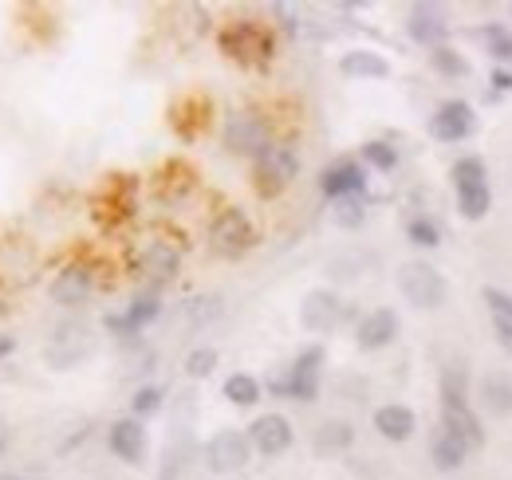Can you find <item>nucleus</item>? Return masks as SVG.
Segmentation results:
<instances>
[{
  "mask_svg": "<svg viewBox=\"0 0 512 480\" xmlns=\"http://www.w3.org/2000/svg\"><path fill=\"white\" fill-rule=\"evenodd\" d=\"M320 366H323V347H308L300 351L296 362L288 366L284 378H272L268 390L272 394H284V398H296V402H316L320 398Z\"/></svg>",
  "mask_w": 512,
  "mask_h": 480,
  "instance_id": "nucleus-2",
  "label": "nucleus"
},
{
  "mask_svg": "<svg viewBox=\"0 0 512 480\" xmlns=\"http://www.w3.org/2000/svg\"><path fill=\"white\" fill-rule=\"evenodd\" d=\"M410 36L422 44V48H446V36H449V24L442 20V12L438 8H414L410 12Z\"/></svg>",
  "mask_w": 512,
  "mask_h": 480,
  "instance_id": "nucleus-14",
  "label": "nucleus"
},
{
  "mask_svg": "<svg viewBox=\"0 0 512 480\" xmlns=\"http://www.w3.org/2000/svg\"><path fill=\"white\" fill-rule=\"evenodd\" d=\"M87 296H91V272L83 264H71V268H64L52 280V300L60 303V307H75V303H83Z\"/></svg>",
  "mask_w": 512,
  "mask_h": 480,
  "instance_id": "nucleus-17",
  "label": "nucleus"
},
{
  "mask_svg": "<svg viewBox=\"0 0 512 480\" xmlns=\"http://www.w3.org/2000/svg\"><path fill=\"white\" fill-rule=\"evenodd\" d=\"M442 429L453 433L469 453L485 445V425L477 418V410L469 402H457V398H442Z\"/></svg>",
  "mask_w": 512,
  "mask_h": 480,
  "instance_id": "nucleus-6",
  "label": "nucleus"
},
{
  "mask_svg": "<svg viewBox=\"0 0 512 480\" xmlns=\"http://www.w3.org/2000/svg\"><path fill=\"white\" fill-rule=\"evenodd\" d=\"M398 339V315L390 311V307H375V311H367L363 319H359V327H355V343H359V351H383Z\"/></svg>",
  "mask_w": 512,
  "mask_h": 480,
  "instance_id": "nucleus-10",
  "label": "nucleus"
},
{
  "mask_svg": "<svg viewBox=\"0 0 512 480\" xmlns=\"http://www.w3.org/2000/svg\"><path fill=\"white\" fill-rule=\"evenodd\" d=\"M351 441H355V429L347 421H323L316 429V453H343L351 449Z\"/></svg>",
  "mask_w": 512,
  "mask_h": 480,
  "instance_id": "nucleus-23",
  "label": "nucleus"
},
{
  "mask_svg": "<svg viewBox=\"0 0 512 480\" xmlns=\"http://www.w3.org/2000/svg\"><path fill=\"white\" fill-rule=\"evenodd\" d=\"M481 402H485V410H493V414H512V378L505 370H489L485 378H481Z\"/></svg>",
  "mask_w": 512,
  "mask_h": 480,
  "instance_id": "nucleus-21",
  "label": "nucleus"
},
{
  "mask_svg": "<svg viewBox=\"0 0 512 480\" xmlns=\"http://www.w3.org/2000/svg\"><path fill=\"white\" fill-rule=\"evenodd\" d=\"M292 421L284 418V414H264V418H256L249 425V441H253L256 453H264V457H280V453H288L292 449Z\"/></svg>",
  "mask_w": 512,
  "mask_h": 480,
  "instance_id": "nucleus-8",
  "label": "nucleus"
},
{
  "mask_svg": "<svg viewBox=\"0 0 512 480\" xmlns=\"http://www.w3.org/2000/svg\"><path fill=\"white\" fill-rule=\"evenodd\" d=\"M107 445H111V453H115L119 461L138 465V461H142V453H146V429H142V421L138 418L115 421V425H111V433H107Z\"/></svg>",
  "mask_w": 512,
  "mask_h": 480,
  "instance_id": "nucleus-13",
  "label": "nucleus"
},
{
  "mask_svg": "<svg viewBox=\"0 0 512 480\" xmlns=\"http://www.w3.org/2000/svg\"><path fill=\"white\" fill-rule=\"evenodd\" d=\"M209 244H213L217 256H229V260H233V256H245L256 244L253 221H249L241 209H225V213L213 221V229H209Z\"/></svg>",
  "mask_w": 512,
  "mask_h": 480,
  "instance_id": "nucleus-4",
  "label": "nucleus"
},
{
  "mask_svg": "<svg viewBox=\"0 0 512 480\" xmlns=\"http://www.w3.org/2000/svg\"><path fill=\"white\" fill-rule=\"evenodd\" d=\"M296 174H300V158H296L292 146L268 142V146L256 154V181H260V193H280Z\"/></svg>",
  "mask_w": 512,
  "mask_h": 480,
  "instance_id": "nucleus-5",
  "label": "nucleus"
},
{
  "mask_svg": "<svg viewBox=\"0 0 512 480\" xmlns=\"http://www.w3.org/2000/svg\"><path fill=\"white\" fill-rule=\"evenodd\" d=\"M339 319H343V300H339L335 292H327V288L308 292L304 303H300V323H304V331H312V335L335 331Z\"/></svg>",
  "mask_w": 512,
  "mask_h": 480,
  "instance_id": "nucleus-7",
  "label": "nucleus"
},
{
  "mask_svg": "<svg viewBox=\"0 0 512 480\" xmlns=\"http://www.w3.org/2000/svg\"><path fill=\"white\" fill-rule=\"evenodd\" d=\"M363 162L367 166H375V170H383V174H390V170H398V150L390 146V142H367L363 146Z\"/></svg>",
  "mask_w": 512,
  "mask_h": 480,
  "instance_id": "nucleus-26",
  "label": "nucleus"
},
{
  "mask_svg": "<svg viewBox=\"0 0 512 480\" xmlns=\"http://www.w3.org/2000/svg\"><path fill=\"white\" fill-rule=\"evenodd\" d=\"M225 398L237 402V406H253V402H260V382L253 374H229L225 378Z\"/></svg>",
  "mask_w": 512,
  "mask_h": 480,
  "instance_id": "nucleus-25",
  "label": "nucleus"
},
{
  "mask_svg": "<svg viewBox=\"0 0 512 480\" xmlns=\"http://www.w3.org/2000/svg\"><path fill=\"white\" fill-rule=\"evenodd\" d=\"M162 406V390L158 386H142L134 398H130V410H134V418H146V414H154Z\"/></svg>",
  "mask_w": 512,
  "mask_h": 480,
  "instance_id": "nucleus-32",
  "label": "nucleus"
},
{
  "mask_svg": "<svg viewBox=\"0 0 512 480\" xmlns=\"http://www.w3.org/2000/svg\"><path fill=\"white\" fill-rule=\"evenodd\" d=\"M457 209H461L465 221H481V217L493 209L489 185H465V189H457Z\"/></svg>",
  "mask_w": 512,
  "mask_h": 480,
  "instance_id": "nucleus-24",
  "label": "nucleus"
},
{
  "mask_svg": "<svg viewBox=\"0 0 512 480\" xmlns=\"http://www.w3.org/2000/svg\"><path fill=\"white\" fill-rule=\"evenodd\" d=\"M375 429L383 433L386 441H410L414 437V429H418V418H414V410L410 406H383V410H375Z\"/></svg>",
  "mask_w": 512,
  "mask_h": 480,
  "instance_id": "nucleus-18",
  "label": "nucleus"
},
{
  "mask_svg": "<svg viewBox=\"0 0 512 480\" xmlns=\"http://www.w3.org/2000/svg\"><path fill=\"white\" fill-rule=\"evenodd\" d=\"M335 221H339L343 229H359V225L367 221L363 197H343V201H335Z\"/></svg>",
  "mask_w": 512,
  "mask_h": 480,
  "instance_id": "nucleus-28",
  "label": "nucleus"
},
{
  "mask_svg": "<svg viewBox=\"0 0 512 480\" xmlns=\"http://www.w3.org/2000/svg\"><path fill=\"white\" fill-rule=\"evenodd\" d=\"M481 36L489 40V56H497V60H512V36L505 32V28H485Z\"/></svg>",
  "mask_w": 512,
  "mask_h": 480,
  "instance_id": "nucleus-33",
  "label": "nucleus"
},
{
  "mask_svg": "<svg viewBox=\"0 0 512 480\" xmlns=\"http://www.w3.org/2000/svg\"><path fill=\"white\" fill-rule=\"evenodd\" d=\"M430 63L442 71V75H449V79H461V75H469V63H465V56L461 52H453V48H434L430 52Z\"/></svg>",
  "mask_w": 512,
  "mask_h": 480,
  "instance_id": "nucleus-27",
  "label": "nucleus"
},
{
  "mask_svg": "<svg viewBox=\"0 0 512 480\" xmlns=\"http://www.w3.org/2000/svg\"><path fill=\"white\" fill-rule=\"evenodd\" d=\"M406 237H410V244H418V248H438L442 244V233H438V225L430 217H414L406 225Z\"/></svg>",
  "mask_w": 512,
  "mask_h": 480,
  "instance_id": "nucleus-29",
  "label": "nucleus"
},
{
  "mask_svg": "<svg viewBox=\"0 0 512 480\" xmlns=\"http://www.w3.org/2000/svg\"><path fill=\"white\" fill-rule=\"evenodd\" d=\"M320 189H323V197H331V201L363 197V189H367V170H363L359 162H335V166L323 170Z\"/></svg>",
  "mask_w": 512,
  "mask_h": 480,
  "instance_id": "nucleus-11",
  "label": "nucleus"
},
{
  "mask_svg": "<svg viewBox=\"0 0 512 480\" xmlns=\"http://www.w3.org/2000/svg\"><path fill=\"white\" fill-rule=\"evenodd\" d=\"M221 48L229 52V56H237V60H245V56H268V32L260 28V24H237V28H229L225 36H221Z\"/></svg>",
  "mask_w": 512,
  "mask_h": 480,
  "instance_id": "nucleus-16",
  "label": "nucleus"
},
{
  "mask_svg": "<svg viewBox=\"0 0 512 480\" xmlns=\"http://www.w3.org/2000/svg\"><path fill=\"white\" fill-rule=\"evenodd\" d=\"M481 300H485V307H489L493 323L512 327V296L509 292H501V288H485V292H481Z\"/></svg>",
  "mask_w": 512,
  "mask_h": 480,
  "instance_id": "nucleus-30",
  "label": "nucleus"
},
{
  "mask_svg": "<svg viewBox=\"0 0 512 480\" xmlns=\"http://www.w3.org/2000/svg\"><path fill=\"white\" fill-rule=\"evenodd\" d=\"M493 335H497V343H501V347L512 355V327H505V323H493Z\"/></svg>",
  "mask_w": 512,
  "mask_h": 480,
  "instance_id": "nucleus-34",
  "label": "nucleus"
},
{
  "mask_svg": "<svg viewBox=\"0 0 512 480\" xmlns=\"http://www.w3.org/2000/svg\"><path fill=\"white\" fill-rule=\"evenodd\" d=\"M473 107L469 103H461V99H449L442 103L434 115H430V134L438 138V142H461V138H469L473 134Z\"/></svg>",
  "mask_w": 512,
  "mask_h": 480,
  "instance_id": "nucleus-9",
  "label": "nucleus"
},
{
  "mask_svg": "<svg viewBox=\"0 0 512 480\" xmlns=\"http://www.w3.org/2000/svg\"><path fill=\"white\" fill-rule=\"evenodd\" d=\"M225 146L233 150V154H260L264 146H268V134H264V122L256 119V115H233L229 126H225Z\"/></svg>",
  "mask_w": 512,
  "mask_h": 480,
  "instance_id": "nucleus-12",
  "label": "nucleus"
},
{
  "mask_svg": "<svg viewBox=\"0 0 512 480\" xmlns=\"http://www.w3.org/2000/svg\"><path fill=\"white\" fill-rule=\"evenodd\" d=\"M0 480H20V477H8V473H4V477H0Z\"/></svg>",
  "mask_w": 512,
  "mask_h": 480,
  "instance_id": "nucleus-38",
  "label": "nucleus"
},
{
  "mask_svg": "<svg viewBox=\"0 0 512 480\" xmlns=\"http://www.w3.org/2000/svg\"><path fill=\"white\" fill-rule=\"evenodd\" d=\"M493 87H497V91H512V75H509V71H493Z\"/></svg>",
  "mask_w": 512,
  "mask_h": 480,
  "instance_id": "nucleus-35",
  "label": "nucleus"
},
{
  "mask_svg": "<svg viewBox=\"0 0 512 480\" xmlns=\"http://www.w3.org/2000/svg\"><path fill=\"white\" fill-rule=\"evenodd\" d=\"M158 311H162L158 296H138L123 315H107V331H115V335H134V331H142L146 323H154Z\"/></svg>",
  "mask_w": 512,
  "mask_h": 480,
  "instance_id": "nucleus-15",
  "label": "nucleus"
},
{
  "mask_svg": "<svg viewBox=\"0 0 512 480\" xmlns=\"http://www.w3.org/2000/svg\"><path fill=\"white\" fill-rule=\"evenodd\" d=\"M213 366H217V351H213V347H197V351L186 355V374H190V378H209Z\"/></svg>",
  "mask_w": 512,
  "mask_h": 480,
  "instance_id": "nucleus-31",
  "label": "nucleus"
},
{
  "mask_svg": "<svg viewBox=\"0 0 512 480\" xmlns=\"http://www.w3.org/2000/svg\"><path fill=\"white\" fill-rule=\"evenodd\" d=\"M249 457H253V441H249V433H241V429H221V433H213L209 437V445H205V465L213 469V473H241L245 465H249Z\"/></svg>",
  "mask_w": 512,
  "mask_h": 480,
  "instance_id": "nucleus-3",
  "label": "nucleus"
},
{
  "mask_svg": "<svg viewBox=\"0 0 512 480\" xmlns=\"http://www.w3.org/2000/svg\"><path fill=\"white\" fill-rule=\"evenodd\" d=\"M430 461H434V469H442V473H453V469H461L465 461H469V449L446 433V429H438L434 437H430Z\"/></svg>",
  "mask_w": 512,
  "mask_h": 480,
  "instance_id": "nucleus-20",
  "label": "nucleus"
},
{
  "mask_svg": "<svg viewBox=\"0 0 512 480\" xmlns=\"http://www.w3.org/2000/svg\"><path fill=\"white\" fill-rule=\"evenodd\" d=\"M339 71L347 79H386L390 75V63L379 56V52H367V48H355L339 60Z\"/></svg>",
  "mask_w": 512,
  "mask_h": 480,
  "instance_id": "nucleus-19",
  "label": "nucleus"
},
{
  "mask_svg": "<svg viewBox=\"0 0 512 480\" xmlns=\"http://www.w3.org/2000/svg\"><path fill=\"white\" fill-rule=\"evenodd\" d=\"M142 264H146V272H150L154 280H170L182 260H178V248H170L166 240H154V244L146 248V256H142Z\"/></svg>",
  "mask_w": 512,
  "mask_h": 480,
  "instance_id": "nucleus-22",
  "label": "nucleus"
},
{
  "mask_svg": "<svg viewBox=\"0 0 512 480\" xmlns=\"http://www.w3.org/2000/svg\"><path fill=\"white\" fill-rule=\"evenodd\" d=\"M394 280H398L402 300L422 307V311H434V307H442V303L449 300L446 276H442L434 264H426V260H406Z\"/></svg>",
  "mask_w": 512,
  "mask_h": 480,
  "instance_id": "nucleus-1",
  "label": "nucleus"
},
{
  "mask_svg": "<svg viewBox=\"0 0 512 480\" xmlns=\"http://www.w3.org/2000/svg\"><path fill=\"white\" fill-rule=\"evenodd\" d=\"M12 347H16V339H12V335H4V339H0V359H4V355H12Z\"/></svg>",
  "mask_w": 512,
  "mask_h": 480,
  "instance_id": "nucleus-37",
  "label": "nucleus"
},
{
  "mask_svg": "<svg viewBox=\"0 0 512 480\" xmlns=\"http://www.w3.org/2000/svg\"><path fill=\"white\" fill-rule=\"evenodd\" d=\"M8 441H12V429H8V421L0 418V457H4V449H8Z\"/></svg>",
  "mask_w": 512,
  "mask_h": 480,
  "instance_id": "nucleus-36",
  "label": "nucleus"
}]
</instances>
